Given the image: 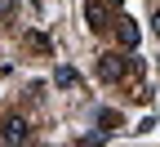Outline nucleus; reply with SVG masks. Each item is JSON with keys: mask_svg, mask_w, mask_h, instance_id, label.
Returning a JSON list of instances; mask_svg holds the SVG:
<instances>
[{"mask_svg": "<svg viewBox=\"0 0 160 147\" xmlns=\"http://www.w3.org/2000/svg\"><path fill=\"white\" fill-rule=\"evenodd\" d=\"M27 134H31V129H27V120H22V116H9L5 125H0V138H5V143H22Z\"/></svg>", "mask_w": 160, "mask_h": 147, "instance_id": "nucleus-1", "label": "nucleus"}, {"mask_svg": "<svg viewBox=\"0 0 160 147\" xmlns=\"http://www.w3.org/2000/svg\"><path fill=\"white\" fill-rule=\"evenodd\" d=\"M98 71H102V80H116L120 71H125V62H120V58H111V54H107L102 62H98Z\"/></svg>", "mask_w": 160, "mask_h": 147, "instance_id": "nucleus-3", "label": "nucleus"}, {"mask_svg": "<svg viewBox=\"0 0 160 147\" xmlns=\"http://www.w3.org/2000/svg\"><path fill=\"white\" fill-rule=\"evenodd\" d=\"M85 18H89V27L102 31V27H107V9H102V0H85Z\"/></svg>", "mask_w": 160, "mask_h": 147, "instance_id": "nucleus-2", "label": "nucleus"}, {"mask_svg": "<svg viewBox=\"0 0 160 147\" xmlns=\"http://www.w3.org/2000/svg\"><path fill=\"white\" fill-rule=\"evenodd\" d=\"M5 9H9V0H0V13H5Z\"/></svg>", "mask_w": 160, "mask_h": 147, "instance_id": "nucleus-6", "label": "nucleus"}, {"mask_svg": "<svg viewBox=\"0 0 160 147\" xmlns=\"http://www.w3.org/2000/svg\"><path fill=\"white\" fill-rule=\"evenodd\" d=\"M120 45H125V49H133V45H138V27L129 23V18H120Z\"/></svg>", "mask_w": 160, "mask_h": 147, "instance_id": "nucleus-4", "label": "nucleus"}, {"mask_svg": "<svg viewBox=\"0 0 160 147\" xmlns=\"http://www.w3.org/2000/svg\"><path fill=\"white\" fill-rule=\"evenodd\" d=\"M53 80L67 89V85H76V71H71V67H58V76H53Z\"/></svg>", "mask_w": 160, "mask_h": 147, "instance_id": "nucleus-5", "label": "nucleus"}, {"mask_svg": "<svg viewBox=\"0 0 160 147\" xmlns=\"http://www.w3.org/2000/svg\"><path fill=\"white\" fill-rule=\"evenodd\" d=\"M156 31H160V13H156Z\"/></svg>", "mask_w": 160, "mask_h": 147, "instance_id": "nucleus-7", "label": "nucleus"}]
</instances>
